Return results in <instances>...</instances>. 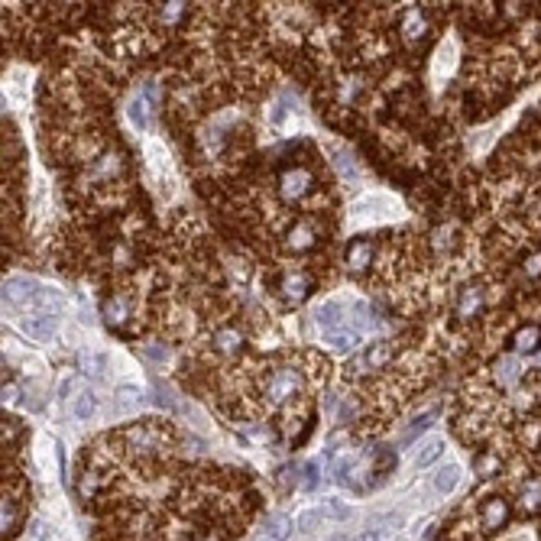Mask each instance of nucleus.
Wrapping results in <instances>:
<instances>
[{
    "label": "nucleus",
    "instance_id": "f257e3e1",
    "mask_svg": "<svg viewBox=\"0 0 541 541\" xmlns=\"http://www.w3.org/2000/svg\"><path fill=\"white\" fill-rule=\"evenodd\" d=\"M299 386H301V373L292 370V366H285V370H279L269 380V386H266V396H269L272 405H279V402L292 399V396L299 392Z\"/></svg>",
    "mask_w": 541,
    "mask_h": 541
},
{
    "label": "nucleus",
    "instance_id": "f03ea898",
    "mask_svg": "<svg viewBox=\"0 0 541 541\" xmlns=\"http://www.w3.org/2000/svg\"><path fill=\"white\" fill-rule=\"evenodd\" d=\"M311 188V172L308 169H289L279 175V195L285 201H299L305 198Z\"/></svg>",
    "mask_w": 541,
    "mask_h": 541
},
{
    "label": "nucleus",
    "instance_id": "7ed1b4c3",
    "mask_svg": "<svg viewBox=\"0 0 541 541\" xmlns=\"http://www.w3.org/2000/svg\"><path fill=\"white\" fill-rule=\"evenodd\" d=\"M389 360H392V344L389 341H376L370 351L360 353V357L351 363V373H363V366L376 370V366H386Z\"/></svg>",
    "mask_w": 541,
    "mask_h": 541
},
{
    "label": "nucleus",
    "instance_id": "20e7f679",
    "mask_svg": "<svg viewBox=\"0 0 541 541\" xmlns=\"http://www.w3.org/2000/svg\"><path fill=\"white\" fill-rule=\"evenodd\" d=\"M23 331L30 334L33 341H49L52 334H55V314H49V311L30 314V318L23 321Z\"/></svg>",
    "mask_w": 541,
    "mask_h": 541
},
{
    "label": "nucleus",
    "instance_id": "39448f33",
    "mask_svg": "<svg viewBox=\"0 0 541 541\" xmlns=\"http://www.w3.org/2000/svg\"><path fill=\"white\" fill-rule=\"evenodd\" d=\"M370 260H373V240L357 237V240L347 247V266H351L353 272H363L366 266H370Z\"/></svg>",
    "mask_w": 541,
    "mask_h": 541
},
{
    "label": "nucleus",
    "instance_id": "423d86ee",
    "mask_svg": "<svg viewBox=\"0 0 541 541\" xmlns=\"http://www.w3.org/2000/svg\"><path fill=\"white\" fill-rule=\"evenodd\" d=\"M36 282L26 279V276H10V279L3 282V295L10 301H36Z\"/></svg>",
    "mask_w": 541,
    "mask_h": 541
},
{
    "label": "nucleus",
    "instance_id": "0eeeda50",
    "mask_svg": "<svg viewBox=\"0 0 541 541\" xmlns=\"http://www.w3.org/2000/svg\"><path fill=\"white\" fill-rule=\"evenodd\" d=\"M308 289H311V279L305 276V272H289V276L279 282V292L289 301H301L305 295H308Z\"/></svg>",
    "mask_w": 541,
    "mask_h": 541
},
{
    "label": "nucleus",
    "instance_id": "6e6552de",
    "mask_svg": "<svg viewBox=\"0 0 541 541\" xmlns=\"http://www.w3.org/2000/svg\"><path fill=\"white\" fill-rule=\"evenodd\" d=\"M289 250L292 253H305V250H311L314 247V227H311L308 221H299L295 227L289 231Z\"/></svg>",
    "mask_w": 541,
    "mask_h": 541
},
{
    "label": "nucleus",
    "instance_id": "1a4fd4ad",
    "mask_svg": "<svg viewBox=\"0 0 541 541\" xmlns=\"http://www.w3.org/2000/svg\"><path fill=\"white\" fill-rule=\"evenodd\" d=\"M506 519H509V502L506 499H490L486 506H483V529H499V525H506Z\"/></svg>",
    "mask_w": 541,
    "mask_h": 541
},
{
    "label": "nucleus",
    "instance_id": "9d476101",
    "mask_svg": "<svg viewBox=\"0 0 541 541\" xmlns=\"http://www.w3.org/2000/svg\"><path fill=\"white\" fill-rule=\"evenodd\" d=\"M457 483H461V467L447 463V467H441V470L431 477V490L438 493V496H447V493H451Z\"/></svg>",
    "mask_w": 541,
    "mask_h": 541
},
{
    "label": "nucleus",
    "instance_id": "9b49d317",
    "mask_svg": "<svg viewBox=\"0 0 541 541\" xmlns=\"http://www.w3.org/2000/svg\"><path fill=\"white\" fill-rule=\"evenodd\" d=\"M441 454H444L441 438H425V441L415 447V457H411V461H415V467H428V463H434Z\"/></svg>",
    "mask_w": 541,
    "mask_h": 541
},
{
    "label": "nucleus",
    "instance_id": "f8f14e48",
    "mask_svg": "<svg viewBox=\"0 0 541 541\" xmlns=\"http://www.w3.org/2000/svg\"><path fill=\"white\" fill-rule=\"evenodd\" d=\"M353 214H366V218H386L392 214V201L382 198V195H373V198H363L353 204Z\"/></svg>",
    "mask_w": 541,
    "mask_h": 541
},
{
    "label": "nucleus",
    "instance_id": "ddd939ff",
    "mask_svg": "<svg viewBox=\"0 0 541 541\" xmlns=\"http://www.w3.org/2000/svg\"><path fill=\"white\" fill-rule=\"evenodd\" d=\"M541 344V328L538 324H529V328H522V331H515V337H512V347H515V353H535Z\"/></svg>",
    "mask_w": 541,
    "mask_h": 541
},
{
    "label": "nucleus",
    "instance_id": "4468645a",
    "mask_svg": "<svg viewBox=\"0 0 541 541\" xmlns=\"http://www.w3.org/2000/svg\"><path fill=\"white\" fill-rule=\"evenodd\" d=\"M324 341L331 344V347H337V351H353L357 344H360V334L353 331V328H334V331H324Z\"/></svg>",
    "mask_w": 541,
    "mask_h": 541
},
{
    "label": "nucleus",
    "instance_id": "2eb2a0df",
    "mask_svg": "<svg viewBox=\"0 0 541 541\" xmlns=\"http://www.w3.org/2000/svg\"><path fill=\"white\" fill-rule=\"evenodd\" d=\"M94 411H98V396H94L91 389H81L78 396H75V402H71V415H75V421H88Z\"/></svg>",
    "mask_w": 541,
    "mask_h": 541
},
{
    "label": "nucleus",
    "instance_id": "dca6fc26",
    "mask_svg": "<svg viewBox=\"0 0 541 541\" xmlns=\"http://www.w3.org/2000/svg\"><path fill=\"white\" fill-rule=\"evenodd\" d=\"M140 396L143 392L136 389V386H121L117 396H114V415H127L130 409H136V405H140Z\"/></svg>",
    "mask_w": 541,
    "mask_h": 541
},
{
    "label": "nucleus",
    "instance_id": "f3484780",
    "mask_svg": "<svg viewBox=\"0 0 541 541\" xmlns=\"http://www.w3.org/2000/svg\"><path fill=\"white\" fill-rule=\"evenodd\" d=\"M519 376H522V366L515 357H502V360L496 363V382H499V386H515Z\"/></svg>",
    "mask_w": 541,
    "mask_h": 541
},
{
    "label": "nucleus",
    "instance_id": "a211bd4d",
    "mask_svg": "<svg viewBox=\"0 0 541 541\" xmlns=\"http://www.w3.org/2000/svg\"><path fill=\"white\" fill-rule=\"evenodd\" d=\"M425 30H428V23H425L421 10H415V7H411V10L405 13V20H402V33H405V39H421V36H425Z\"/></svg>",
    "mask_w": 541,
    "mask_h": 541
},
{
    "label": "nucleus",
    "instance_id": "6ab92c4d",
    "mask_svg": "<svg viewBox=\"0 0 541 541\" xmlns=\"http://www.w3.org/2000/svg\"><path fill=\"white\" fill-rule=\"evenodd\" d=\"M146 104H150V98H146L143 91L130 100V121L136 130H146V127H150V111H146Z\"/></svg>",
    "mask_w": 541,
    "mask_h": 541
},
{
    "label": "nucleus",
    "instance_id": "aec40b11",
    "mask_svg": "<svg viewBox=\"0 0 541 541\" xmlns=\"http://www.w3.org/2000/svg\"><path fill=\"white\" fill-rule=\"evenodd\" d=\"M480 308H483V292L480 289H463L461 305H457V314H461V318H470V314H477Z\"/></svg>",
    "mask_w": 541,
    "mask_h": 541
},
{
    "label": "nucleus",
    "instance_id": "412c9836",
    "mask_svg": "<svg viewBox=\"0 0 541 541\" xmlns=\"http://www.w3.org/2000/svg\"><path fill=\"white\" fill-rule=\"evenodd\" d=\"M292 519L289 515H272L269 519V525H266V538H272V541H285V538H292Z\"/></svg>",
    "mask_w": 541,
    "mask_h": 541
},
{
    "label": "nucleus",
    "instance_id": "4be33fe9",
    "mask_svg": "<svg viewBox=\"0 0 541 541\" xmlns=\"http://www.w3.org/2000/svg\"><path fill=\"white\" fill-rule=\"evenodd\" d=\"M81 366H85L91 376H104V370L111 366V360H107L104 353H98V351H85V353H81Z\"/></svg>",
    "mask_w": 541,
    "mask_h": 541
},
{
    "label": "nucleus",
    "instance_id": "5701e85b",
    "mask_svg": "<svg viewBox=\"0 0 541 541\" xmlns=\"http://www.w3.org/2000/svg\"><path fill=\"white\" fill-rule=\"evenodd\" d=\"M318 512L324 515V519H334V522H347V519H351V509H347L341 499H324L318 506Z\"/></svg>",
    "mask_w": 541,
    "mask_h": 541
},
{
    "label": "nucleus",
    "instance_id": "b1692460",
    "mask_svg": "<svg viewBox=\"0 0 541 541\" xmlns=\"http://www.w3.org/2000/svg\"><path fill=\"white\" fill-rule=\"evenodd\" d=\"M334 166H337V172L344 175V181L360 179V169H357V162L351 159V152H334Z\"/></svg>",
    "mask_w": 541,
    "mask_h": 541
},
{
    "label": "nucleus",
    "instance_id": "393cba45",
    "mask_svg": "<svg viewBox=\"0 0 541 541\" xmlns=\"http://www.w3.org/2000/svg\"><path fill=\"white\" fill-rule=\"evenodd\" d=\"M321 522H324V515H321L318 509H305V512H301V515H299V519H295V525H299V531H301V535H311V531L318 529Z\"/></svg>",
    "mask_w": 541,
    "mask_h": 541
},
{
    "label": "nucleus",
    "instance_id": "a878e982",
    "mask_svg": "<svg viewBox=\"0 0 541 541\" xmlns=\"http://www.w3.org/2000/svg\"><path fill=\"white\" fill-rule=\"evenodd\" d=\"M104 314H107L111 324H123V321L130 318V308H127V301H123V299H114V301H107Z\"/></svg>",
    "mask_w": 541,
    "mask_h": 541
},
{
    "label": "nucleus",
    "instance_id": "bb28decb",
    "mask_svg": "<svg viewBox=\"0 0 541 541\" xmlns=\"http://www.w3.org/2000/svg\"><path fill=\"white\" fill-rule=\"evenodd\" d=\"M0 525H3V538L13 531V525H17V502L7 499L3 496V512H0Z\"/></svg>",
    "mask_w": 541,
    "mask_h": 541
},
{
    "label": "nucleus",
    "instance_id": "cd10ccee",
    "mask_svg": "<svg viewBox=\"0 0 541 541\" xmlns=\"http://www.w3.org/2000/svg\"><path fill=\"white\" fill-rule=\"evenodd\" d=\"M218 347H221L224 353H237L240 351V334L231 331V328H224V331L218 334Z\"/></svg>",
    "mask_w": 541,
    "mask_h": 541
},
{
    "label": "nucleus",
    "instance_id": "c85d7f7f",
    "mask_svg": "<svg viewBox=\"0 0 541 541\" xmlns=\"http://www.w3.org/2000/svg\"><path fill=\"white\" fill-rule=\"evenodd\" d=\"M318 483H321V463L318 461L305 463V480H301V486H305V490H314Z\"/></svg>",
    "mask_w": 541,
    "mask_h": 541
},
{
    "label": "nucleus",
    "instance_id": "c756f323",
    "mask_svg": "<svg viewBox=\"0 0 541 541\" xmlns=\"http://www.w3.org/2000/svg\"><path fill=\"white\" fill-rule=\"evenodd\" d=\"M431 418H434V411H428V415H421V418L415 421V425H411V428L405 431V434H402V441H405V444H409V441H415V438H418L421 431H425V428H428V425H431Z\"/></svg>",
    "mask_w": 541,
    "mask_h": 541
},
{
    "label": "nucleus",
    "instance_id": "7c9ffc66",
    "mask_svg": "<svg viewBox=\"0 0 541 541\" xmlns=\"http://www.w3.org/2000/svg\"><path fill=\"white\" fill-rule=\"evenodd\" d=\"M522 506L525 509H538L541 506V483H529V490H525V499H522Z\"/></svg>",
    "mask_w": 541,
    "mask_h": 541
},
{
    "label": "nucleus",
    "instance_id": "2f4dec72",
    "mask_svg": "<svg viewBox=\"0 0 541 541\" xmlns=\"http://www.w3.org/2000/svg\"><path fill=\"white\" fill-rule=\"evenodd\" d=\"M181 10H185V3H166V10H162V20L166 23H175L181 17Z\"/></svg>",
    "mask_w": 541,
    "mask_h": 541
},
{
    "label": "nucleus",
    "instance_id": "473e14b6",
    "mask_svg": "<svg viewBox=\"0 0 541 541\" xmlns=\"http://www.w3.org/2000/svg\"><path fill=\"white\" fill-rule=\"evenodd\" d=\"M75 386H78V380H75V376H69V380H62V382H59V396H62V399H69L71 392H75Z\"/></svg>",
    "mask_w": 541,
    "mask_h": 541
},
{
    "label": "nucleus",
    "instance_id": "72a5a7b5",
    "mask_svg": "<svg viewBox=\"0 0 541 541\" xmlns=\"http://www.w3.org/2000/svg\"><path fill=\"white\" fill-rule=\"evenodd\" d=\"M351 541H380V531L376 529H366V531H360L357 538H351Z\"/></svg>",
    "mask_w": 541,
    "mask_h": 541
},
{
    "label": "nucleus",
    "instance_id": "f704fd0d",
    "mask_svg": "<svg viewBox=\"0 0 541 541\" xmlns=\"http://www.w3.org/2000/svg\"><path fill=\"white\" fill-rule=\"evenodd\" d=\"M541 272V256H531L529 260V276H538Z\"/></svg>",
    "mask_w": 541,
    "mask_h": 541
},
{
    "label": "nucleus",
    "instance_id": "c9c22d12",
    "mask_svg": "<svg viewBox=\"0 0 541 541\" xmlns=\"http://www.w3.org/2000/svg\"><path fill=\"white\" fill-rule=\"evenodd\" d=\"M204 541H221V538H218V535H208V538H204Z\"/></svg>",
    "mask_w": 541,
    "mask_h": 541
},
{
    "label": "nucleus",
    "instance_id": "e433bc0d",
    "mask_svg": "<svg viewBox=\"0 0 541 541\" xmlns=\"http://www.w3.org/2000/svg\"><path fill=\"white\" fill-rule=\"evenodd\" d=\"M538 363H541V353H538Z\"/></svg>",
    "mask_w": 541,
    "mask_h": 541
},
{
    "label": "nucleus",
    "instance_id": "4c0bfd02",
    "mask_svg": "<svg viewBox=\"0 0 541 541\" xmlns=\"http://www.w3.org/2000/svg\"><path fill=\"white\" fill-rule=\"evenodd\" d=\"M263 541H272V538H263Z\"/></svg>",
    "mask_w": 541,
    "mask_h": 541
}]
</instances>
